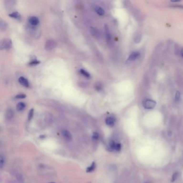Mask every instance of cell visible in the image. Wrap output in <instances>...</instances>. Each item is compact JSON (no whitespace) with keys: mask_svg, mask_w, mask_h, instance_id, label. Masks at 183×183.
Listing matches in <instances>:
<instances>
[{"mask_svg":"<svg viewBox=\"0 0 183 183\" xmlns=\"http://www.w3.org/2000/svg\"><path fill=\"white\" fill-rule=\"evenodd\" d=\"M12 45L11 40L9 39H5L3 40L1 44V49H5L8 50L11 48Z\"/></svg>","mask_w":183,"mask_h":183,"instance_id":"3","label":"cell"},{"mask_svg":"<svg viewBox=\"0 0 183 183\" xmlns=\"http://www.w3.org/2000/svg\"><path fill=\"white\" fill-rule=\"evenodd\" d=\"M156 105V102L152 99H147L143 102V107L146 109H152V108H154L155 107Z\"/></svg>","mask_w":183,"mask_h":183,"instance_id":"1","label":"cell"},{"mask_svg":"<svg viewBox=\"0 0 183 183\" xmlns=\"http://www.w3.org/2000/svg\"><path fill=\"white\" fill-rule=\"evenodd\" d=\"M96 164L95 162H93L92 164L86 168V172H88V173H90V172H92L93 171H94L95 169H96Z\"/></svg>","mask_w":183,"mask_h":183,"instance_id":"9","label":"cell"},{"mask_svg":"<svg viewBox=\"0 0 183 183\" xmlns=\"http://www.w3.org/2000/svg\"><path fill=\"white\" fill-rule=\"evenodd\" d=\"M18 81L20 83L25 87H26V88H28L29 86V83L28 80H27L26 78H25L24 77H20L18 79Z\"/></svg>","mask_w":183,"mask_h":183,"instance_id":"8","label":"cell"},{"mask_svg":"<svg viewBox=\"0 0 183 183\" xmlns=\"http://www.w3.org/2000/svg\"><path fill=\"white\" fill-rule=\"evenodd\" d=\"M61 135L64 139L67 141H71L72 139V135L69 131L67 130H63L61 132Z\"/></svg>","mask_w":183,"mask_h":183,"instance_id":"4","label":"cell"},{"mask_svg":"<svg viewBox=\"0 0 183 183\" xmlns=\"http://www.w3.org/2000/svg\"><path fill=\"white\" fill-rule=\"evenodd\" d=\"M14 111L11 110V109H8L7 111V113H6V116H7V118L8 119H11L12 117H14Z\"/></svg>","mask_w":183,"mask_h":183,"instance_id":"14","label":"cell"},{"mask_svg":"<svg viewBox=\"0 0 183 183\" xmlns=\"http://www.w3.org/2000/svg\"><path fill=\"white\" fill-rule=\"evenodd\" d=\"M180 99V92L179 91H177L176 93V95H175V101L178 102L179 101V100Z\"/></svg>","mask_w":183,"mask_h":183,"instance_id":"20","label":"cell"},{"mask_svg":"<svg viewBox=\"0 0 183 183\" xmlns=\"http://www.w3.org/2000/svg\"><path fill=\"white\" fill-rule=\"evenodd\" d=\"M140 55V53L139 52H133L129 55L128 59H127V61H132L135 60L137 59Z\"/></svg>","mask_w":183,"mask_h":183,"instance_id":"6","label":"cell"},{"mask_svg":"<svg viewBox=\"0 0 183 183\" xmlns=\"http://www.w3.org/2000/svg\"><path fill=\"white\" fill-rule=\"evenodd\" d=\"M91 33L93 37L95 38H98L100 36V33L98 31V30H97L96 28L95 27H92L91 28Z\"/></svg>","mask_w":183,"mask_h":183,"instance_id":"10","label":"cell"},{"mask_svg":"<svg viewBox=\"0 0 183 183\" xmlns=\"http://www.w3.org/2000/svg\"><path fill=\"white\" fill-rule=\"evenodd\" d=\"M92 139L94 140H98L99 139V134L97 132L93 133L92 135Z\"/></svg>","mask_w":183,"mask_h":183,"instance_id":"21","label":"cell"},{"mask_svg":"<svg viewBox=\"0 0 183 183\" xmlns=\"http://www.w3.org/2000/svg\"><path fill=\"white\" fill-rule=\"evenodd\" d=\"M105 31L106 39H107L108 41H110V40H111V33L108 25H105Z\"/></svg>","mask_w":183,"mask_h":183,"instance_id":"11","label":"cell"},{"mask_svg":"<svg viewBox=\"0 0 183 183\" xmlns=\"http://www.w3.org/2000/svg\"><path fill=\"white\" fill-rule=\"evenodd\" d=\"M80 73H81V74H82L83 75L86 76V77L87 78H89L90 77V74H89L88 72H87L86 71H85V70H84V69H81L80 70Z\"/></svg>","mask_w":183,"mask_h":183,"instance_id":"16","label":"cell"},{"mask_svg":"<svg viewBox=\"0 0 183 183\" xmlns=\"http://www.w3.org/2000/svg\"><path fill=\"white\" fill-rule=\"evenodd\" d=\"M25 107V104L23 102H20L16 106V108L18 111H22Z\"/></svg>","mask_w":183,"mask_h":183,"instance_id":"13","label":"cell"},{"mask_svg":"<svg viewBox=\"0 0 183 183\" xmlns=\"http://www.w3.org/2000/svg\"><path fill=\"white\" fill-rule=\"evenodd\" d=\"M95 11L96 12V13L98 14L99 15L102 16L104 15V14H105V11H104V9L101 7H99V6H96V7L95 8Z\"/></svg>","mask_w":183,"mask_h":183,"instance_id":"12","label":"cell"},{"mask_svg":"<svg viewBox=\"0 0 183 183\" xmlns=\"http://www.w3.org/2000/svg\"><path fill=\"white\" fill-rule=\"evenodd\" d=\"M95 87H96V89L98 91L101 90L102 89V86H101V85H100L99 84H98V85H96Z\"/></svg>","mask_w":183,"mask_h":183,"instance_id":"26","label":"cell"},{"mask_svg":"<svg viewBox=\"0 0 183 183\" xmlns=\"http://www.w3.org/2000/svg\"><path fill=\"white\" fill-rule=\"evenodd\" d=\"M9 16L11 17H12V18H16V19H19V18H20V14H19L18 12H12V13L9 15Z\"/></svg>","mask_w":183,"mask_h":183,"instance_id":"15","label":"cell"},{"mask_svg":"<svg viewBox=\"0 0 183 183\" xmlns=\"http://www.w3.org/2000/svg\"><path fill=\"white\" fill-rule=\"evenodd\" d=\"M180 53L181 56H182V57L183 58V48L182 49V50H181L180 52Z\"/></svg>","mask_w":183,"mask_h":183,"instance_id":"27","label":"cell"},{"mask_svg":"<svg viewBox=\"0 0 183 183\" xmlns=\"http://www.w3.org/2000/svg\"><path fill=\"white\" fill-rule=\"evenodd\" d=\"M26 97V96L24 94V93H20V94L17 95L15 98L16 99H24Z\"/></svg>","mask_w":183,"mask_h":183,"instance_id":"19","label":"cell"},{"mask_svg":"<svg viewBox=\"0 0 183 183\" xmlns=\"http://www.w3.org/2000/svg\"><path fill=\"white\" fill-rule=\"evenodd\" d=\"M3 27H4V29H5V27H7V24H5V22L3 23L2 22H1V29L2 30L3 29Z\"/></svg>","mask_w":183,"mask_h":183,"instance_id":"25","label":"cell"},{"mask_svg":"<svg viewBox=\"0 0 183 183\" xmlns=\"http://www.w3.org/2000/svg\"><path fill=\"white\" fill-rule=\"evenodd\" d=\"M56 46V42L54 40L50 39L46 41L45 46V48L46 50L50 51L54 48Z\"/></svg>","mask_w":183,"mask_h":183,"instance_id":"2","label":"cell"},{"mask_svg":"<svg viewBox=\"0 0 183 183\" xmlns=\"http://www.w3.org/2000/svg\"><path fill=\"white\" fill-rule=\"evenodd\" d=\"M178 173H174L173 176H172V182H173V181L176 180L178 178Z\"/></svg>","mask_w":183,"mask_h":183,"instance_id":"23","label":"cell"},{"mask_svg":"<svg viewBox=\"0 0 183 183\" xmlns=\"http://www.w3.org/2000/svg\"><path fill=\"white\" fill-rule=\"evenodd\" d=\"M33 114H34V110L33 108H32V109L30 110L29 113V115H28L29 120H31V119H32L33 117Z\"/></svg>","mask_w":183,"mask_h":183,"instance_id":"18","label":"cell"},{"mask_svg":"<svg viewBox=\"0 0 183 183\" xmlns=\"http://www.w3.org/2000/svg\"><path fill=\"white\" fill-rule=\"evenodd\" d=\"M5 163V159L3 156H1V158H0V164H1V168H2V167L4 166Z\"/></svg>","mask_w":183,"mask_h":183,"instance_id":"22","label":"cell"},{"mask_svg":"<svg viewBox=\"0 0 183 183\" xmlns=\"http://www.w3.org/2000/svg\"><path fill=\"white\" fill-rule=\"evenodd\" d=\"M145 183H151V182H146Z\"/></svg>","mask_w":183,"mask_h":183,"instance_id":"28","label":"cell"},{"mask_svg":"<svg viewBox=\"0 0 183 183\" xmlns=\"http://www.w3.org/2000/svg\"><path fill=\"white\" fill-rule=\"evenodd\" d=\"M116 119L113 117H109L106 119L105 123L107 126L110 127H113L115 125Z\"/></svg>","mask_w":183,"mask_h":183,"instance_id":"5","label":"cell"},{"mask_svg":"<svg viewBox=\"0 0 183 183\" xmlns=\"http://www.w3.org/2000/svg\"><path fill=\"white\" fill-rule=\"evenodd\" d=\"M121 149V145L120 143H118V142H116L114 145V150H116L117 152H119Z\"/></svg>","mask_w":183,"mask_h":183,"instance_id":"17","label":"cell"},{"mask_svg":"<svg viewBox=\"0 0 183 183\" xmlns=\"http://www.w3.org/2000/svg\"><path fill=\"white\" fill-rule=\"evenodd\" d=\"M39 63H40L39 61H38L37 60H35V61H32V62L30 63V66H35V65H38Z\"/></svg>","mask_w":183,"mask_h":183,"instance_id":"24","label":"cell"},{"mask_svg":"<svg viewBox=\"0 0 183 183\" xmlns=\"http://www.w3.org/2000/svg\"><path fill=\"white\" fill-rule=\"evenodd\" d=\"M53 183V182H51V183Z\"/></svg>","mask_w":183,"mask_h":183,"instance_id":"29","label":"cell"},{"mask_svg":"<svg viewBox=\"0 0 183 183\" xmlns=\"http://www.w3.org/2000/svg\"><path fill=\"white\" fill-rule=\"evenodd\" d=\"M29 22L31 25L33 26H36L38 24L39 22V20L37 17L31 16L29 18Z\"/></svg>","mask_w":183,"mask_h":183,"instance_id":"7","label":"cell"}]
</instances>
